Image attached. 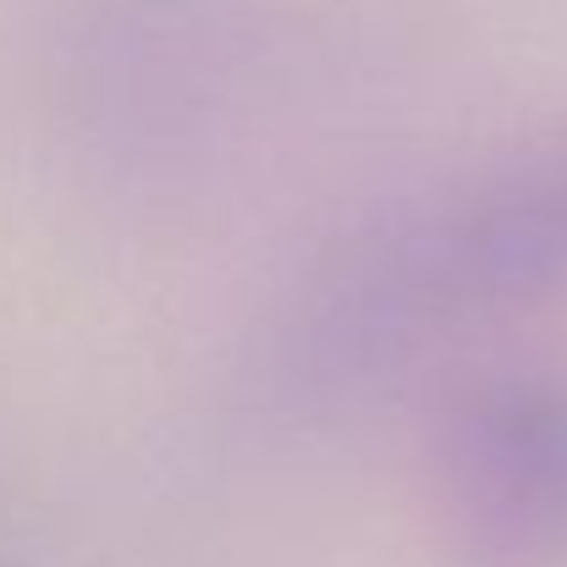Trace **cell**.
<instances>
[{
	"label": "cell",
	"mask_w": 567,
	"mask_h": 567,
	"mask_svg": "<svg viewBox=\"0 0 567 567\" xmlns=\"http://www.w3.org/2000/svg\"><path fill=\"white\" fill-rule=\"evenodd\" d=\"M457 315L435 198L380 204L287 287L259 337V385L292 413L353 402Z\"/></svg>",
	"instance_id": "cell-1"
},
{
	"label": "cell",
	"mask_w": 567,
	"mask_h": 567,
	"mask_svg": "<svg viewBox=\"0 0 567 567\" xmlns=\"http://www.w3.org/2000/svg\"><path fill=\"white\" fill-rule=\"evenodd\" d=\"M441 248L463 315L529 309L567 292V127L435 193Z\"/></svg>",
	"instance_id": "cell-3"
},
{
	"label": "cell",
	"mask_w": 567,
	"mask_h": 567,
	"mask_svg": "<svg viewBox=\"0 0 567 567\" xmlns=\"http://www.w3.org/2000/svg\"><path fill=\"white\" fill-rule=\"evenodd\" d=\"M430 524L452 567L567 563V375L463 385L430 435Z\"/></svg>",
	"instance_id": "cell-2"
}]
</instances>
